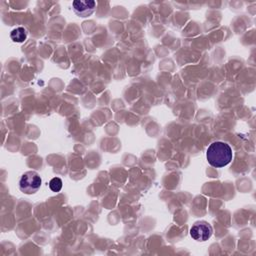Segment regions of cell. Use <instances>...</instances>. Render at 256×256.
Listing matches in <instances>:
<instances>
[{
  "instance_id": "cell-1",
  "label": "cell",
  "mask_w": 256,
  "mask_h": 256,
  "mask_svg": "<svg viewBox=\"0 0 256 256\" xmlns=\"http://www.w3.org/2000/svg\"><path fill=\"white\" fill-rule=\"evenodd\" d=\"M232 157L233 153L231 147L229 144L222 141L211 143L206 151L208 163L215 168H221L228 165L231 162Z\"/></svg>"
},
{
  "instance_id": "cell-2",
  "label": "cell",
  "mask_w": 256,
  "mask_h": 256,
  "mask_svg": "<svg viewBox=\"0 0 256 256\" xmlns=\"http://www.w3.org/2000/svg\"><path fill=\"white\" fill-rule=\"evenodd\" d=\"M41 183V177L37 172L27 171L19 180V189L25 194H34L39 190Z\"/></svg>"
},
{
  "instance_id": "cell-3",
  "label": "cell",
  "mask_w": 256,
  "mask_h": 256,
  "mask_svg": "<svg viewBox=\"0 0 256 256\" xmlns=\"http://www.w3.org/2000/svg\"><path fill=\"white\" fill-rule=\"evenodd\" d=\"M213 233L212 226L206 222V221H198L193 224V226L190 229V235L191 237L200 242H204L208 240Z\"/></svg>"
},
{
  "instance_id": "cell-4",
  "label": "cell",
  "mask_w": 256,
  "mask_h": 256,
  "mask_svg": "<svg viewBox=\"0 0 256 256\" xmlns=\"http://www.w3.org/2000/svg\"><path fill=\"white\" fill-rule=\"evenodd\" d=\"M73 11L76 15L79 17H88L95 11L96 8V2L93 0L88 1H81V0H75L72 2Z\"/></svg>"
},
{
  "instance_id": "cell-5",
  "label": "cell",
  "mask_w": 256,
  "mask_h": 256,
  "mask_svg": "<svg viewBox=\"0 0 256 256\" xmlns=\"http://www.w3.org/2000/svg\"><path fill=\"white\" fill-rule=\"evenodd\" d=\"M10 37L14 42L21 43V42H24L26 40L27 32L23 27H17V28H15L11 31Z\"/></svg>"
},
{
  "instance_id": "cell-6",
  "label": "cell",
  "mask_w": 256,
  "mask_h": 256,
  "mask_svg": "<svg viewBox=\"0 0 256 256\" xmlns=\"http://www.w3.org/2000/svg\"><path fill=\"white\" fill-rule=\"evenodd\" d=\"M49 187L53 192H59L62 188V180L59 177H54L49 182Z\"/></svg>"
}]
</instances>
